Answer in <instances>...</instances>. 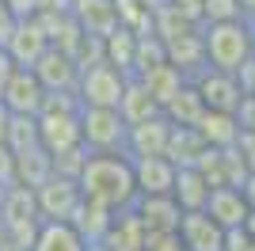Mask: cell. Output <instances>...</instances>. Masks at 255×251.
Returning a JSON list of instances; mask_svg holds the SVG:
<instances>
[{
    "label": "cell",
    "mask_w": 255,
    "mask_h": 251,
    "mask_svg": "<svg viewBox=\"0 0 255 251\" xmlns=\"http://www.w3.org/2000/svg\"><path fill=\"white\" fill-rule=\"evenodd\" d=\"M191 84L198 88V95H202V103L210 107V111H233L236 115V107H240V99H244L236 76L221 73V69H210V65H206L198 76H191Z\"/></svg>",
    "instance_id": "obj_10"
},
{
    "label": "cell",
    "mask_w": 255,
    "mask_h": 251,
    "mask_svg": "<svg viewBox=\"0 0 255 251\" xmlns=\"http://www.w3.org/2000/svg\"><path fill=\"white\" fill-rule=\"evenodd\" d=\"M252 244H255L252 229H248V225H233V229H225L221 251H252Z\"/></svg>",
    "instance_id": "obj_37"
},
{
    "label": "cell",
    "mask_w": 255,
    "mask_h": 251,
    "mask_svg": "<svg viewBox=\"0 0 255 251\" xmlns=\"http://www.w3.org/2000/svg\"><path fill=\"white\" fill-rule=\"evenodd\" d=\"M4 190H8V187H4V183H0V206H4Z\"/></svg>",
    "instance_id": "obj_47"
},
{
    "label": "cell",
    "mask_w": 255,
    "mask_h": 251,
    "mask_svg": "<svg viewBox=\"0 0 255 251\" xmlns=\"http://www.w3.org/2000/svg\"><path fill=\"white\" fill-rule=\"evenodd\" d=\"M11 69H15V61H11V57H8V50L0 46V92H4V84H8Z\"/></svg>",
    "instance_id": "obj_40"
},
{
    "label": "cell",
    "mask_w": 255,
    "mask_h": 251,
    "mask_svg": "<svg viewBox=\"0 0 255 251\" xmlns=\"http://www.w3.org/2000/svg\"><path fill=\"white\" fill-rule=\"evenodd\" d=\"M8 122H11V111H8L4 103H0V141L8 137Z\"/></svg>",
    "instance_id": "obj_42"
},
{
    "label": "cell",
    "mask_w": 255,
    "mask_h": 251,
    "mask_svg": "<svg viewBox=\"0 0 255 251\" xmlns=\"http://www.w3.org/2000/svg\"><path fill=\"white\" fill-rule=\"evenodd\" d=\"M42 99H46V88L42 80L34 76V69H11L4 92H0V103L8 107L11 115H38L42 111Z\"/></svg>",
    "instance_id": "obj_9"
},
{
    "label": "cell",
    "mask_w": 255,
    "mask_h": 251,
    "mask_svg": "<svg viewBox=\"0 0 255 251\" xmlns=\"http://www.w3.org/2000/svg\"><path fill=\"white\" fill-rule=\"evenodd\" d=\"M141 251H187L179 232H145V248Z\"/></svg>",
    "instance_id": "obj_36"
},
{
    "label": "cell",
    "mask_w": 255,
    "mask_h": 251,
    "mask_svg": "<svg viewBox=\"0 0 255 251\" xmlns=\"http://www.w3.org/2000/svg\"><path fill=\"white\" fill-rule=\"evenodd\" d=\"M31 251H88V244L69 221H42L31 240Z\"/></svg>",
    "instance_id": "obj_21"
},
{
    "label": "cell",
    "mask_w": 255,
    "mask_h": 251,
    "mask_svg": "<svg viewBox=\"0 0 255 251\" xmlns=\"http://www.w3.org/2000/svg\"><path fill=\"white\" fill-rule=\"evenodd\" d=\"M80 183L69 175H57L53 171L50 179H46L42 187H34V202H38V213H42V221H69L73 217V209L80 206Z\"/></svg>",
    "instance_id": "obj_6"
},
{
    "label": "cell",
    "mask_w": 255,
    "mask_h": 251,
    "mask_svg": "<svg viewBox=\"0 0 255 251\" xmlns=\"http://www.w3.org/2000/svg\"><path fill=\"white\" fill-rule=\"evenodd\" d=\"M80 145L88 152H126V118L118 107H80Z\"/></svg>",
    "instance_id": "obj_3"
},
{
    "label": "cell",
    "mask_w": 255,
    "mask_h": 251,
    "mask_svg": "<svg viewBox=\"0 0 255 251\" xmlns=\"http://www.w3.org/2000/svg\"><path fill=\"white\" fill-rule=\"evenodd\" d=\"M118 23L129 27L133 34H149L152 31V11L145 8V0H115Z\"/></svg>",
    "instance_id": "obj_32"
},
{
    "label": "cell",
    "mask_w": 255,
    "mask_h": 251,
    "mask_svg": "<svg viewBox=\"0 0 255 251\" xmlns=\"http://www.w3.org/2000/svg\"><path fill=\"white\" fill-rule=\"evenodd\" d=\"M236 4H240V11H244V19L255 23V0H236Z\"/></svg>",
    "instance_id": "obj_43"
},
{
    "label": "cell",
    "mask_w": 255,
    "mask_h": 251,
    "mask_svg": "<svg viewBox=\"0 0 255 251\" xmlns=\"http://www.w3.org/2000/svg\"><path fill=\"white\" fill-rule=\"evenodd\" d=\"M50 156H53V171H57V175L76 179V175H80V167H84V160H88V148L73 145V148H61V152H50Z\"/></svg>",
    "instance_id": "obj_34"
},
{
    "label": "cell",
    "mask_w": 255,
    "mask_h": 251,
    "mask_svg": "<svg viewBox=\"0 0 255 251\" xmlns=\"http://www.w3.org/2000/svg\"><path fill=\"white\" fill-rule=\"evenodd\" d=\"M168 133H171V122L164 118V111L145 122H133L126 126V156H164L168 148Z\"/></svg>",
    "instance_id": "obj_12"
},
{
    "label": "cell",
    "mask_w": 255,
    "mask_h": 251,
    "mask_svg": "<svg viewBox=\"0 0 255 251\" xmlns=\"http://www.w3.org/2000/svg\"><path fill=\"white\" fill-rule=\"evenodd\" d=\"M202 111H206V103H202V95H198V88H194L191 80L164 103V118H168L171 126H194Z\"/></svg>",
    "instance_id": "obj_29"
},
{
    "label": "cell",
    "mask_w": 255,
    "mask_h": 251,
    "mask_svg": "<svg viewBox=\"0 0 255 251\" xmlns=\"http://www.w3.org/2000/svg\"><path fill=\"white\" fill-rule=\"evenodd\" d=\"M15 15H34V8H38V0H4Z\"/></svg>",
    "instance_id": "obj_41"
},
{
    "label": "cell",
    "mask_w": 255,
    "mask_h": 251,
    "mask_svg": "<svg viewBox=\"0 0 255 251\" xmlns=\"http://www.w3.org/2000/svg\"><path fill=\"white\" fill-rule=\"evenodd\" d=\"M194 129H198V137H202L210 148H229V145H236V137H240V118H236L233 111H210V107H206L202 115H198V122H194Z\"/></svg>",
    "instance_id": "obj_19"
},
{
    "label": "cell",
    "mask_w": 255,
    "mask_h": 251,
    "mask_svg": "<svg viewBox=\"0 0 255 251\" xmlns=\"http://www.w3.org/2000/svg\"><path fill=\"white\" fill-rule=\"evenodd\" d=\"M225 19H244L236 0H202V23H225Z\"/></svg>",
    "instance_id": "obj_35"
},
{
    "label": "cell",
    "mask_w": 255,
    "mask_h": 251,
    "mask_svg": "<svg viewBox=\"0 0 255 251\" xmlns=\"http://www.w3.org/2000/svg\"><path fill=\"white\" fill-rule=\"evenodd\" d=\"M252 95H255V92H252Z\"/></svg>",
    "instance_id": "obj_50"
},
{
    "label": "cell",
    "mask_w": 255,
    "mask_h": 251,
    "mask_svg": "<svg viewBox=\"0 0 255 251\" xmlns=\"http://www.w3.org/2000/svg\"><path fill=\"white\" fill-rule=\"evenodd\" d=\"M133 183L137 194H171L175 164L168 156H133Z\"/></svg>",
    "instance_id": "obj_17"
},
{
    "label": "cell",
    "mask_w": 255,
    "mask_h": 251,
    "mask_svg": "<svg viewBox=\"0 0 255 251\" xmlns=\"http://www.w3.org/2000/svg\"><path fill=\"white\" fill-rule=\"evenodd\" d=\"M175 232H179V240H183L187 251H221V244H225V229L206 209H183Z\"/></svg>",
    "instance_id": "obj_11"
},
{
    "label": "cell",
    "mask_w": 255,
    "mask_h": 251,
    "mask_svg": "<svg viewBox=\"0 0 255 251\" xmlns=\"http://www.w3.org/2000/svg\"><path fill=\"white\" fill-rule=\"evenodd\" d=\"M50 175H53V156L42 145H31V148H19V152H15V183L34 190V187H42Z\"/></svg>",
    "instance_id": "obj_24"
},
{
    "label": "cell",
    "mask_w": 255,
    "mask_h": 251,
    "mask_svg": "<svg viewBox=\"0 0 255 251\" xmlns=\"http://www.w3.org/2000/svg\"><path fill=\"white\" fill-rule=\"evenodd\" d=\"M202 46L206 65L236 73L252 57V23L248 19H225V23H202Z\"/></svg>",
    "instance_id": "obj_2"
},
{
    "label": "cell",
    "mask_w": 255,
    "mask_h": 251,
    "mask_svg": "<svg viewBox=\"0 0 255 251\" xmlns=\"http://www.w3.org/2000/svg\"><path fill=\"white\" fill-rule=\"evenodd\" d=\"M129 76L122 69H115L111 61H96L84 65L80 76H76V95L84 107H118L122 99V88H126Z\"/></svg>",
    "instance_id": "obj_5"
},
{
    "label": "cell",
    "mask_w": 255,
    "mask_h": 251,
    "mask_svg": "<svg viewBox=\"0 0 255 251\" xmlns=\"http://www.w3.org/2000/svg\"><path fill=\"white\" fill-rule=\"evenodd\" d=\"M206 213H210L221 229H233V225H244L248 213H252V202L240 187H210V198H206Z\"/></svg>",
    "instance_id": "obj_14"
},
{
    "label": "cell",
    "mask_w": 255,
    "mask_h": 251,
    "mask_svg": "<svg viewBox=\"0 0 255 251\" xmlns=\"http://www.w3.org/2000/svg\"><path fill=\"white\" fill-rule=\"evenodd\" d=\"M252 236H255V232H252ZM252 251H255V244H252Z\"/></svg>",
    "instance_id": "obj_49"
},
{
    "label": "cell",
    "mask_w": 255,
    "mask_h": 251,
    "mask_svg": "<svg viewBox=\"0 0 255 251\" xmlns=\"http://www.w3.org/2000/svg\"><path fill=\"white\" fill-rule=\"evenodd\" d=\"M252 57H255V23H252Z\"/></svg>",
    "instance_id": "obj_46"
},
{
    "label": "cell",
    "mask_w": 255,
    "mask_h": 251,
    "mask_svg": "<svg viewBox=\"0 0 255 251\" xmlns=\"http://www.w3.org/2000/svg\"><path fill=\"white\" fill-rule=\"evenodd\" d=\"M0 225L15 244L31 251V240L38 225H42V213H38V202H34V190L23 187V183H8L4 190V206H0Z\"/></svg>",
    "instance_id": "obj_4"
},
{
    "label": "cell",
    "mask_w": 255,
    "mask_h": 251,
    "mask_svg": "<svg viewBox=\"0 0 255 251\" xmlns=\"http://www.w3.org/2000/svg\"><path fill=\"white\" fill-rule=\"evenodd\" d=\"M133 50H137V34L129 27H122V23L111 34H103V61H111L126 76H133Z\"/></svg>",
    "instance_id": "obj_28"
},
{
    "label": "cell",
    "mask_w": 255,
    "mask_h": 251,
    "mask_svg": "<svg viewBox=\"0 0 255 251\" xmlns=\"http://www.w3.org/2000/svg\"><path fill=\"white\" fill-rule=\"evenodd\" d=\"M160 4H168V0H145V8H149V11H156Z\"/></svg>",
    "instance_id": "obj_45"
},
{
    "label": "cell",
    "mask_w": 255,
    "mask_h": 251,
    "mask_svg": "<svg viewBox=\"0 0 255 251\" xmlns=\"http://www.w3.org/2000/svg\"><path fill=\"white\" fill-rule=\"evenodd\" d=\"M99 244H103L107 251H141L145 248V225H141V217L133 213V206L115 209V217H111V225H107Z\"/></svg>",
    "instance_id": "obj_16"
},
{
    "label": "cell",
    "mask_w": 255,
    "mask_h": 251,
    "mask_svg": "<svg viewBox=\"0 0 255 251\" xmlns=\"http://www.w3.org/2000/svg\"><path fill=\"white\" fill-rule=\"evenodd\" d=\"M38 141H42L46 152H61V148L80 145V111L42 107L38 111Z\"/></svg>",
    "instance_id": "obj_8"
},
{
    "label": "cell",
    "mask_w": 255,
    "mask_h": 251,
    "mask_svg": "<svg viewBox=\"0 0 255 251\" xmlns=\"http://www.w3.org/2000/svg\"><path fill=\"white\" fill-rule=\"evenodd\" d=\"M0 251H27V248H23V244H15L11 236H4V240H0Z\"/></svg>",
    "instance_id": "obj_44"
},
{
    "label": "cell",
    "mask_w": 255,
    "mask_h": 251,
    "mask_svg": "<svg viewBox=\"0 0 255 251\" xmlns=\"http://www.w3.org/2000/svg\"><path fill=\"white\" fill-rule=\"evenodd\" d=\"M118 115L126 118V126H133V122H145V118L160 115V103L149 95V88L137 76H129L126 88H122V99H118Z\"/></svg>",
    "instance_id": "obj_25"
},
{
    "label": "cell",
    "mask_w": 255,
    "mask_h": 251,
    "mask_svg": "<svg viewBox=\"0 0 255 251\" xmlns=\"http://www.w3.org/2000/svg\"><path fill=\"white\" fill-rule=\"evenodd\" d=\"M4 236H8V232H4V225H0V240H4Z\"/></svg>",
    "instance_id": "obj_48"
},
{
    "label": "cell",
    "mask_w": 255,
    "mask_h": 251,
    "mask_svg": "<svg viewBox=\"0 0 255 251\" xmlns=\"http://www.w3.org/2000/svg\"><path fill=\"white\" fill-rule=\"evenodd\" d=\"M137 80L149 88V95L160 103V111H164V103L187 84V76H183L171 61H160V65H152V69H145V73H137Z\"/></svg>",
    "instance_id": "obj_27"
},
{
    "label": "cell",
    "mask_w": 255,
    "mask_h": 251,
    "mask_svg": "<svg viewBox=\"0 0 255 251\" xmlns=\"http://www.w3.org/2000/svg\"><path fill=\"white\" fill-rule=\"evenodd\" d=\"M0 183H4V187L15 183V152H11L4 141H0Z\"/></svg>",
    "instance_id": "obj_38"
},
{
    "label": "cell",
    "mask_w": 255,
    "mask_h": 251,
    "mask_svg": "<svg viewBox=\"0 0 255 251\" xmlns=\"http://www.w3.org/2000/svg\"><path fill=\"white\" fill-rule=\"evenodd\" d=\"M4 145H8L11 152H19V148H31V145H42V141H38V115H11Z\"/></svg>",
    "instance_id": "obj_31"
},
{
    "label": "cell",
    "mask_w": 255,
    "mask_h": 251,
    "mask_svg": "<svg viewBox=\"0 0 255 251\" xmlns=\"http://www.w3.org/2000/svg\"><path fill=\"white\" fill-rule=\"evenodd\" d=\"M15 19H19V15H15V11H11L4 0H0V46L8 42V34H11V27H15Z\"/></svg>",
    "instance_id": "obj_39"
},
{
    "label": "cell",
    "mask_w": 255,
    "mask_h": 251,
    "mask_svg": "<svg viewBox=\"0 0 255 251\" xmlns=\"http://www.w3.org/2000/svg\"><path fill=\"white\" fill-rule=\"evenodd\" d=\"M168 61V53H164V38H156V34H137V50H133V76L145 73V69H152V65Z\"/></svg>",
    "instance_id": "obj_33"
},
{
    "label": "cell",
    "mask_w": 255,
    "mask_h": 251,
    "mask_svg": "<svg viewBox=\"0 0 255 251\" xmlns=\"http://www.w3.org/2000/svg\"><path fill=\"white\" fill-rule=\"evenodd\" d=\"M46 46H50V34H46V27L34 19V15H19L15 27H11V34H8V42H4L8 57L19 65V69H31L46 53Z\"/></svg>",
    "instance_id": "obj_7"
},
{
    "label": "cell",
    "mask_w": 255,
    "mask_h": 251,
    "mask_svg": "<svg viewBox=\"0 0 255 251\" xmlns=\"http://www.w3.org/2000/svg\"><path fill=\"white\" fill-rule=\"evenodd\" d=\"M171 198L179 209H202L210 198V183L198 167H175V183H171Z\"/></svg>",
    "instance_id": "obj_26"
},
{
    "label": "cell",
    "mask_w": 255,
    "mask_h": 251,
    "mask_svg": "<svg viewBox=\"0 0 255 251\" xmlns=\"http://www.w3.org/2000/svg\"><path fill=\"white\" fill-rule=\"evenodd\" d=\"M80 194L96 198L111 209H129L137 202V183H133V160L126 152H88L80 167Z\"/></svg>",
    "instance_id": "obj_1"
},
{
    "label": "cell",
    "mask_w": 255,
    "mask_h": 251,
    "mask_svg": "<svg viewBox=\"0 0 255 251\" xmlns=\"http://www.w3.org/2000/svg\"><path fill=\"white\" fill-rule=\"evenodd\" d=\"M191 31H202V23L198 19H191L183 8H175V4H160L156 11H152V34L156 38H179V34H191Z\"/></svg>",
    "instance_id": "obj_30"
},
{
    "label": "cell",
    "mask_w": 255,
    "mask_h": 251,
    "mask_svg": "<svg viewBox=\"0 0 255 251\" xmlns=\"http://www.w3.org/2000/svg\"><path fill=\"white\" fill-rule=\"evenodd\" d=\"M31 69H34V76L42 80L46 92H57V88H76V76H80V65H76L65 50H57V46H46V53L31 65Z\"/></svg>",
    "instance_id": "obj_15"
},
{
    "label": "cell",
    "mask_w": 255,
    "mask_h": 251,
    "mask_svg": "<svg viewBox=\"0 0 255 251\" xmlns=\"http://www.w3.org/2000/svg\"><path fill=\"white\" fill-rule=\"evenodd\" d=\"M206 148H210V145L198 137V129H194V126H171L164 156H168L175 167H198V160H202Z\"/></svg>",
    "instance_id": "obj_22"
},
{
    "label": "cell",
    "mask_w": 255,
    "mask_h": 251,
    "mask_svg": "<svg viewBox=\"0 0 255 251\" xmlns=\"http://www.w3.org/2000/svg\"><path fill=\"white\" fill-rule=\"evenodd\" d=\"M133 213L141 217L145 232H175L179 229V217H183L179 202L171 194H137Z\"/></svg>",
    "instance_id": "obj_13"
},
{
    "label": "cell",
    "mask_w": 255,
    "mask_h": 251,
    "mask_svg": "<svg viewBox=\"0 0 255 251\" xmlns=\"http://www.w3.org/2000/svg\"><path fill=\"white\" fill-rule=\"evenodd\" d=\"M111 217H115L111 206H103V202H96V198H80V206L73 209L69 225L84 236V244H99L103 232H107V225H111Z\"/></svg>",
    "instance_id": "obj_20"
},
{
    "label": "cell",
    "mask_w": 255,
    "mask_h": 251,
    "mask_svg": "<svg viewBox=\"0 0 255 251\" xmlns=\"http://www.w3.org/2000/svg\"><path fill=\"white\" fill-rule=\"evenodd\" d=\"M164 53L168 61L179 69L187 80L198 76L206 69V46H202V31H191V34H179V38H168L164 42Z\"/></svg>",
    "instance_id": "obj_18"
},
{
    "label": "cell",
    "mask_w": 255,
    "mask_h": 251,
    "mask_svg": "<svg viewBox=\"0 0 255 251\" xmlns=\"http://www.w3.org/2000/svg\"><path fill=\"white\" fill-rule=\"evenodd\" d=\"M73 15L84 27V34H99V38L118 27L115 0H73Z\"/></svg>",
    "instance_id": "obj_23"
}]
</instances>
